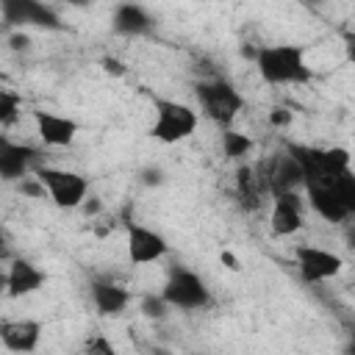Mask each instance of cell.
<instances>
[{
	"instance_id": "obj_1",
	"label": "cell",
	"mask_w": 355,
	"mask_h": 355,
	"mask_svg": "<svg viewBox=\"0 0 355 355\" xmlns=\"http://www.w3.org/2000/svg\"><path fill=\"white\" fill-rule=\"evenodd\" d=\"M258 72L266 83H305L311 80V67L305 64V50L297 44H275L258 50Z\"/></svg>"
},
{
	"instance_id": "obj_2",
	"label": "cell",
	"mask_w": 355,
	"mask_h": 355,
	"mask_svg": "<svg viewBox=\"0 0 355 355\" xmlns=\"http://www.w3.org/2000/svg\"><path fill=\"white\" fill-rule=\"evenodd\" d=\"M197 128V114L183 105V103H175V100H155V122L150 128L153 139L164 141V144H175V141H183L194 133Z\"/></svg>"
},
{
	"instance_id": "obj_3",
	"label": "cell",
	"mask_w": 355,
	"mask_h": 355,
	"mask_svg": "<svg viewBox=\"0 0 355 355\" xmlns=\"http://www.w3.org/2000/svg\"><path fill=\"white\" fill-rule=\"evenodd\" d=\"M202 111L216 122V125H230L239 111L244 108V97L227 83V80H208V83H197L194 89Z\"/></svg>"
},
{
	"instance_id": "obj_4",
	"label": "cell",
	"mask_w": 355,
	"mask_h": 355,
	"mask_svg": "<svg viewBox=\"0 0 355 355\" xmlns=\"http://www.w3.org/2000/svg\"><path fill=\"white\" fill-rule=\"evenodd\" d=\"M36 178L44 183L50 200L58 208H78L86 200V178L69 169H55V166H36Z\"/></svg>"
},
{
	"instance_id": "obj_5",
	"label": "cell",
	"mask_w": 355,
	"mask_h": 355,
	"mask_svg": "<svg viewBox=\"0 0 355 355\" xmlns=\"http://www.w3.org/2000/svg\"><path fill=\"white\" fill-rule=\"evenodd\" d=\"M161 297H164L172 308H183V311L202 308V305H208V300H211L205 283H202L194 272H189V269H178V272H172V277L166 280Z\"/></svg>"
},
{
	"instance_id": "obj_6",
	"label": "cell",
	"mask_w": 355,
	"mask_h": 355,
	"mask_svg": "<svg viewBox=\"0 0 355 355\" xmlns=\"http://www.w3.org/2000/svg\"><path fill=\"white\" fill-rule=\"evenodd\" d=\"M258 175V183H261V191H272V197H283V194H294V189L300 183H305V175L300 169V164L291 158V155H277L266 172H255Z\"/></svg>"
},
{
	"instance_id": "obj_7",
	"label": "cell",
	"mask_w": 355,
	"mask_h": 355,
	"mask_svg": "<svg viewBox=\"0 0 355 355\" xmlns=\"http://www.w3.org/2000/svg\"><path fill=\"white\" fill-rule=\"evenodd\" d=\"M294 258H297V266H300L302 277L311 280V283H316V280H327V277L338 275L341 266H344L341 258H338L336 252L322 250V247H311V244L297 247Z\"/></svg>"
},
{
	"instance_id": "obj_8",
	"label": "cell",
	"mask_w": 355,
	"mask_h": 355,
	"mask_svg": "<svg viewBox=\"0 0 355 355\" xmlns=\"http://www.w3.org/2000/svg\"><path fill=\"white\" fill-rule=\"evenodd\" d=\"M166 239L144 225H128V255L133 263H153L166 255Z\"/></svg>"
},
{
	"instance_id": "obj_9",
	"label": "cell",
	"mask_w": 355,
	"mask_h": 355,
	"mask_svg": "<svg viewBox=\"0 0 355 355\" xmlns=\"http://www.w3.org/2000/svg\"><path fill=\"white\" fill-rule=\"evenodd\" d=\"M33 119H36V130H39L42 141L50 144V147H67V144H72V139L78 133V122L69 119V116H58V114H50V111H36Z\"/></svg>"
},
{
	"instance_id": "obj_10",
	"label": "cell",
	"mask_w": 355,
	"mask_h": 355,
	"mask_svg": "<svg viewBox=\"0 0 355 355\" xmlns=\"http://www.w3.org/2000/svg\"><path fill=\"white\" fill-rule=\"evenodd\" d=\"M3 17L6 22H31V25H42V28H61L58 17L33 0H6L3 3Z\"/></svg>"
},
{
	"instance_id": "obj_11",
	"label": "cell",
	"mask_w": 355,
	"mask_h": 355,
	"mask_svg": "<svg viewBox=\"0 0 355 355\" xmlns=\"http://www.w3.org/2000/svg\"><path fill=\"white\" fill-rule=\"evenodd\" d=\"M0 338L11 352H33L42 338V324L33 319H17L0 324Z\"/></svg>"
},
{
	"instance_id": "obj_12",
	"label": "cell",
	"mask_w": 355,
	"mask_h": 355,
	"mask_svg": "<svg viewBox=\"0 0 355 355\" xmlns=\"http://www.w3.org/2000/svg\"><path fill=\"white\" fill-rule=\"evenodd\" d=\"M36 158V150L28 144H11L8 139L0 141V175L6 180H22L28 178V166Z\"/></svg>"
},
{
	"instance_id": "obj_13",
	"label": "cell",
	"mask_w": 355,
	"mask_h": 355,
	"mask_svg": "<svg viewBox=\"0 0 355 355\" xmlns=\"http://www.w3.org/2000/svg\"><path fill=\"white\" fill-rule=\"evenodd\" d=\"M269 227H272L275 236H291V233H297L302 227V211H300V197L297 194L275 197Z\"/></svg>"
},
{
	"instance_id": "obj_14",
	"label": "cell",
	"mask_w": 355,
	"mask_h": 355,
	"mask_svg": "<svg viewBox=\"0 0 355 355\" xmlns=\"http://www.w3.org/2000/svg\"><path fill=\"white\" fill-rule=\"evenodd\" d=\"M44 283V275L31 263V261H22L17 258L11 266H8V275H6V286H8V294L11 297H25V294H33L39 286Z\"/></svg>"
},
{
	"instance_id": "obj_15",
	"label": "cell",
	"mask_w": 355,
	"mask_h": 355,
	"mask_svg": "<svg viewBox=\"0 0 355 355\" xmlns=\"http://www.w3.org/2000/svg\"><path fill=\"white\" fill-rule=\"evenodd\" d=\"M92 300H94V305H97L100 313H105V316H116V313L125 311L130 294H128L122 286H116V283L94 280V283H92Z\"/></svg>"
},
{
	"instance_id": "obj_16",
	"label": "cell",
	"mask_w": 355,
	"mask_h": 355,
	"mask_svg": "<svg viewBox=\"0 0 355 355\" xmlns=\"http://www.w3.org/2000/svg\"><path fill=\"white\" fill-rule=\"evenodd\" d=\"M150 17L141 6H133V3H122L116 6L114 11V31L116 33H128V36H136V33H144L150 31Z\"/></svg>"
},
{
	"instance_id": "obj_17",
	"label": "cell",
	"mask_w": 355,
	"mask_h": 355,
	"mask_svg": "<svg viewBox=\"0 0 355 355\" xmlns=\"http://www.w3.org/2000/svg\"><path fill=\"white\" fill-rule=\"evenodd\" d=\"M308 197H311V205L313 211L327 219V222H344L349 214L344 211V205L338 202V197L333 194L330 186H308Z\"/></svg>"
},
{
	"instance_id": "obj_18",
	"label": "cell",
	"mask_w": 355,
	"mask_h": 355,
	"mask_svg": "<svg viewBox=\"0 0 355 355\" xmlns=\"http://www.w3.org/2000/svg\"><path fill=\"white\" fill-rule=\"evenodd\" d=\"M330 189H333V194L338 197V202L344 205V211H347L349 216H355V175H352V172L338 175V178L330 183Z\"/></svg>"
},
{
	"instance_id": "obj_19",
	"label": "cell",
	"mask_w": 355,
	"mask_h": 355,
	"mask_svg": "<svg viewBox=\"0 0 355 355\" xmlns=\"http://www.w3.org/2000/svg\"><path fill=\"white\" fill-rule=\"evenodd\" d=\"M222 150L227 158H241L252 150V141L244 136V133H233V130H225L222 133Z\"/></svg>"
},
{
	"instance_id": "obj_20",
	"label": "cell",
	"mask_w": 355,
	"mask_h": 355,
	"mask_svg": "<svg viewBox=\"0 0 355 355\" xmlns=\"http://www.w3.org/2000/svg\"><path fill=\"white\" fill-rule=\"evenodd\" d=\"M17 114H19V100H17V94H11L8 89L0 92V122H3V125H11V122L17 119Z\"/></svg>"
},
{
	"instance_id": "obj_21",
	"label": "cell",
	"mask_w": 355,
	"mask_h": 355,
	"mask_svg": "<svg viewBox=\"0 0 355 355\" xmlns=\"http://www.w3.org/2000/svg\"><path fill=\"white\" fill-rule=\"evenodd\" d=\"M166 308H169V302H166L164 297L147 294V297L141 300V311H144V316H150V319H164V316H166Z\"/></svg>"
},
{
	"instance_id": "obj_22",
	"label": "cell",
	"mask_w": 355,
	"mask_h": 355,
	"mask_svg": "<svg viewBox=\"0 0 355 355\" xmlns=\"http://www.w3.org/2000/svg\"><path fill=\"white\" fill-rule=\"evenodd\" d=\"M19 191L28 194V197H33V200H44V197H50L47 189H44V183H42L39 178H22V180H19Z\"/></svg>"
},
{
	"instance_id": "obj_23",
	"label": "cell",
	"mask_w": 355,
	"mask_h": 355,
	"mask_svg": "<svg viewBox=\"0 0 355 355\" xmlns=\"http://www.w3.org/2000/svg\"><path fill=\"white\" fill-rule=\"evenodd\" d=\"M83 355H116V349H114V344H111L105 336H94V338L86 344Z\"/></svg>"
},
{
	"instance_id": "obj_24",
	"label": "cell",
	"mask_w": 355,
	"mask_h": 355,
	"mask_svg": "<svg viewBox=\"0 0 355 355\" xmlns=\"http://www.w3.org/2000/svg\"><path fill=\"white\" fill-rule=\"evenodd\" d=\"M269 122L277 125V128H286V125H291V111H286V108H275V111L269 114Z\"/></svg>"
},
{
	"instance_id": "obj_25",
	"label": "cell",
	"mask_w": 355,
	"mask_h": 355,
	"mask_svg": "<svg viewBox=\"0 0 355 355\" xmlns=\"http://www.w3.org/2000/svg\"><path fill=\"white\" fill-rule=\"evenodd\" d=\"M341 39H344L347 61H349V64H355V31H344V33H341Z\"/></svg>"
},
{
	"instance_id": "obj_26",
	"label": "cell",
	"mask_w": 355,
	"mask_h": 355,
	"mask_svg": "<svg viewBox=\"0 0 355 355\" xmlns=\"http://www.w3.org/2000/svg\"><path fill=\"white\" fill-rule=\"evenodd\" d=\"M141 183H144V186H158V183H161V169H153V166L144 169V172H141Z\"/></svg>"
},
{
	"instance_id": "obj_27",
	"label": "cell",
	"mask_w": 355,
	"mask_h": 355,
	"mask_svg": "<svg viewBox=\"0 0 355 355\" xmlns=\"http://www.w3.org/2000/svg\"><path fill=\"white\" fill-rule=\"evenodd\" d=\"M103 69L111 75H125V64H119L116 58H103Z\"/></svg>"
},
{
	"instance_id": "obj_28",
	"label": "cell",
	"mask_w": 355,
	"mask_h": 355,
	"mask_svg": "<svg viewBox=\"0 0 355 355\" xmlns=\"http://www.w3.org/2000/svg\"><path fill=\"white\" fill-rule=\"evenodd\" d=\"M8 42H11V47H14V50H25V47L31 44V39H28L25 33H14Z\"/></svg>"
},
{
	"instance_id": "obj_29",
	"label": "cell",
	"mask_w": 355,
	"mask_h": 355,
	"mask_svg": "<svg viewBox=\"0 0 355 355\" xmlns=\"http://www.w3.org/2000/svg\"><path fill=\"white\" fill-rule=\"evenodd\" d=\"M222 261H225V263H227V269H239V261H236V258H233V255H230V252H227V250H225V252H222Z\"/></svg>"
},
{
	"instance_id": "obj_30",
	"label": "cell",
	"mask_w": 355,
	"mask_h": 355,
	"mask_svg": "<svg viewBox=\"0 0 355 355\" xmlns=\"http://www.w3.org/2000/svg\"><path fill=\"white\" fill-rule=\"evenodd\" d=\"M94 211H100V202H97V200L86 202V214H94Z\"/></svg>"
},
{
	"instance_id": "obj_31",
	"label": "cell",
	"mask_w": 355,
	"mask_h": 355,
	"mask_svg": "<svg viewBox=\"0 0 355 355\" xmlns=\"http://www.w3.org/2000/svg\"><path fill=\"white\" fill-rule=\"evenodd\" d=\"M347 355H355V330H352V338H349V344H347Z\"/></svg>"
},
{
	"instance_id": "obj_32",
	"label": "cell",
	"mask_w": 355,
	"mask_h": 355,
	"mask_svg": "<svg viewBox=\"0 0 355 355\" xmlns=\"http://www.w3.org/2000/svg\"><path fill=\"white\" fill-rule=\"evenodd\" d=\"M349 247H352V250H355V236H352V239H349Z\"/></svg>"
},
{
	"instance_id": "obj_33",
	"label": "cell",
	"mask_w": 355,
	"mask_h": 355,
	"mask_svg": "<svg viewBox=\"0 0 355 355\" xmlns=\"http://www.w3.org/2000/svg\"><path fill=\"white\" fill-rule=\"evenodd\" d=\"M352 236H355V233H352Z\"/></svg>"
}]
</instances>
